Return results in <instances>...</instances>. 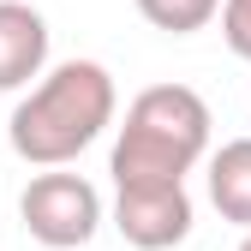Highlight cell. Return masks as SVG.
Listing matches in <instances>:
<instances>
[{
    "mask_svg": "<svg viewBox=\"0 0 251 251\" xmlns=\"http://www.w3.org/2000/svg\"><path fill=\"white\" fill-rule=\"evenodd\" d=\"M114 78L102 60H60L30 84V96L6 120V144L30 168H66L114 126Z\"/></svg>",
    "mask_w": 251,
    "mask_h": 251,
    "instance_id": "obj_1",
    "label": "cell"
},
{
    "mask_svg": "<svg viewBox=\"0 0 251 251\" xmlns=\"http://www.w3.org/2000/svg\"><path fill=\"white\" fill-rule=\"evenodd\" d=\"M203 155H209V102L192 84H150L126 108L108 174L114 185H185V174Z\"/></svg>",
    "mask_w": 251,
    "mask_h": 251,
    "instance_id": "obj_2",
    "label": "cell"
},
{
    "mask_svg": "<svg viewBox=\"0 0 251 251\" xmlns=\"http://www.w3.org/2000/svg\"><path fill=\"white\" fill-rule=\"evenodd\" d=\"M18 215H24V227H30L36 245H48V251H78V245L96 239V227H102V192L84 174L48 168V174H36V179L24 185Z\"/></svg>",
    "mask_w": 251,
    "mask_h": 251,
    "instance_id": "obj_3",
    "label": "cell"
},
{
    "mask_svg": "<svg viewBox=\"0 0 251 251\" xmlns=\"http://www.w3.org/2000/svg\"><path fill=\"white\" fill-rule=\"evenodd\" d=\"M114 227L138 251H174L192 233V192L185 185H114Z\"/></svg>",
    "mask_w": 251,
    "mask_h": 251,
    "instance_id": "obj_4",
    "label": "cell"
},
{
    "mask_svg": "<svg viewBox=\"0 0 251 251\" xmlns=\"http://www.w3.org/2000/svg\"><path fill=\"white\" fill-rule=\"evenodd\" d=\"M48 66V18L24 0H0V90H24Z\"/></svg>",
    "mask_w": 251,
    "mask_h": 251,
    "instance_id": "obj_5",
    "label": "cell"
},
{
    "mask_svg": "<svg viewBox=\"0 0 251 251\" xmlns=\"http://www.w3.org/2000/svg\"><path fill=\"white\" fill-rule=\"evenodd\" d=\"M209 203L222 209V222L251 227V138H227L209 155Z\"/></svg>",
    "mask_w": 251,
    "mask_h": 251,
    "instance_id": "obj_6",
    "label": "cell"
},
{
    "mask_svg": "<svg viewBox=\"0 0 251 251\" xmlns=\"http://www.w3.org/2000/svg\"><path fill=\"white\" fill-rule=\"evenodd\" d=\"M132 6L155 30H168V36H192V30H203L215 12H222V0H132Z\"/></svg>",
    "mask_w": 251,
    "mask_h": 251,
    "instance_id": "obj_7",
    "label": "cell"
},
{
    "mask_svg": "<svg viewBox=\"0 0 251 251\" xmlns=\"http://www.w3.org/2000/svg\"><path fill=\"white\" fill-rule=\"evenodd\" d=\"M222 36L239 60H251V0H222Z\"/></svg>",
    "mask_w": 251,
    "mask_h": 251,
    "instance_id": "obj_8",
    "label": "cell"
},
{
    "mask_svg": "<svg viewBox=\"0 0 251 251\" xmlns=\"http://www.w3.org/2000/svg\"><path fill=\"white\" fill-rule=\"evenodd\" d=\"M239 251H251V227H245V239H239Z\"/></svg>",
    "mask_w": 251,
    "mask_h": 251,
    "instance_id": "obj_9",
    "label": "cell"
}]
</instances>
